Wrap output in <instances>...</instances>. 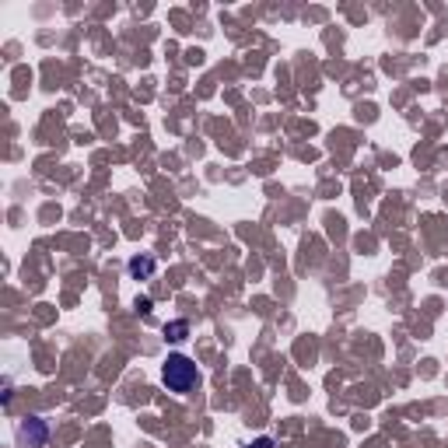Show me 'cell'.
Here are the masks:
<instances>
[{
    "instance_id": "cell-1",
    "label": "cell",
    "mask_w": 448,
    "mask_h": 448,
    "mask_svg": "<svg viewBox=\"0 0 448 448\" xmlns=\"http://www.w3.org/2000/svg\"><path fill=\"white\" fill-rule=\"evenodd\" d=\"M162 382L168 392H189L197 382H200V371H197V365L186 358V354H168V361L162 365Z\"/></svg>"
},
{
    "instance_id": "cell-2",
    "label": "cell",
    "mask_w": 448,
    "mask_h": 448,
    "mask_svg": "<svg viewBox=\"0 0 448 448\" xmlns=\"http://www.w3.org/2000/svg\"><path fill=\"white\" fill-rule=\"evenodd\" d=\"M14 438H18L21 448H46V442H49V424H46L42 417H25V420L18 424Z\"/></svg>"
},
{
    "instance_id": "cell-3",
    "label": "cell",
    "mask_w": 448,
    "mask_h": 448,
    "mask_svg": "<svg viewBox=\"0 0 448 448\" xmlns=\"http://www.w3.org/2000/svg\"><path fill=\"white\" fill-rule=\"evenodd\" d=\"M126 270H130V277H133V281H147V277H155L158 259H155V256H133V259L126 263Z\"/></svg>"
},
{
    "instance_id": "cell-4",
    "label": "cell",
    "mask_w": 448,
    "mask_h": 448,
    "mask_svg": "<svg viewBox=\"0 0 448 448\" xmlns=\"http://www.w3.org/2000/svg\"><path fill=\"white\" fill-rule=\"evenodd\" d=\"M165 336L175 340V343L186 340V336H189V323H186V319H172V323H165Z\"/></svg>"
},
{
    "instance_id": "cell-5",
    "label": "cell",
    "mask_w": 448,
    "mask_h": 448,
    "mask_svg": "<svg viewBox=\"0 0 448 448\" xmlns=\"http://www.w3.org/2000/svg\"><path fill=\"white\" fill-rule=\"evenodd\" d=\"M133 308H137L140 316H151V308H155V301H151V298H137V301H133Z\"/></svg>"
}]
</instances>
